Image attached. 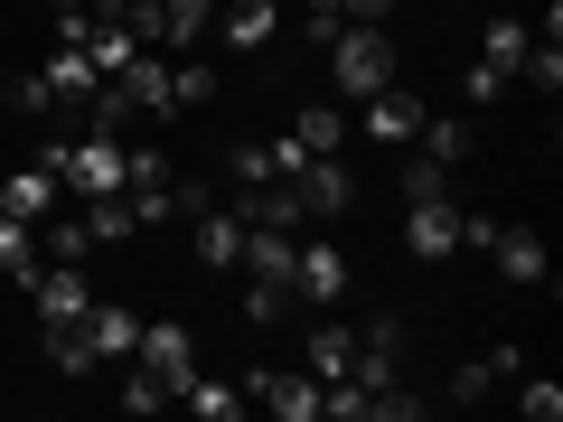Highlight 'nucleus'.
Listing matches in <instances>:
<instances>
[{"instance_id":"nucleus-7","label":"nucleus","mask_w":563,"mask_h":422,"mask_svg":"<svg viewBox=\"0 0 563 422\" xmlns=\"http://www.w3.org/2000/svg\"><path fill=\"white\" fill-rule=\"evenodd\" d=\"M404 376V320L385 310V320L357 329V357H347V385H366V395H385V385Z\"/></svg>"},{"instance_id":"nucleus-17","label":"nucleus","mask_w":563,"mask_h":422,"mask_svg":"<svg viewBox=\"0 0 563 422\" xmlns=\"http://www.w3.org/2000/svg\"><path fill=\"white\" fill-rule=\"evenodd\" d=\"M47 329V366H57V376H95V329H85V310H76V320H38Z\"/></svg>"},{"instance_id":"nucleus-10","label":"nucleus","mask_w":563,"mask_h":422,"mask_svg":"<svg viewBox=\"0 0 563 422\" xmlns=\"http://www.w3.org/2000/svg\"><path fill=\"white\" fill-rule=\"evenodd\" d=\"M85 301H95L85 263H38V273H29V310H38V320H76Z\"/></svg>"},{"instance_id":"nucleus-31","label":"nucleus","mask_w":563,"mask_h":422,"mask_svg":"<svg viewBox=\"0 0 563 422\" xmlns=\"http://www.w3.org/2000/svg\"><path fill=\"white\" fill-rule=\"evenodd\" d=\"M526 85H536V95H563V47L554 38H536V29H526V66H517Z\"/></svg>"},{"instance_id":"nucleus-16","label":"nucleus","mask_w":563,"mask_h":422,"mask_svg":"<svg viewBox=\"0 0 563 422\" xmlns=\"http://www.w3.org/2000/svg\"><path fill=\"white\" fill-rule=\"evenodd\" d=\"M57 198H66V188H57V169H47V160H29V169H10V179H0V216H29V225H38Z\"/></svg>"},{"instance_id":"nucleus-3","label":"nucleus","mask_w":563,"mask_h":422,"mask_svg":"<svg viewBox=\"0 0 563 422\" xmlns=\"http://www.w3.org/2000/svg\"><path fill=\"white\" fill-rule=\"evenodd\" d=\"M282 179H291V198H301L310 225H329V216H347V207H357V179L339 169V151H310V160H291Z\"/></svg>"},{"instance_id":"nucleus-4","label":"nucleus","mask_w":563,"mask_h":422,"mask_svg":"<svg viewBox=\"0 0 563 422\" xmlns=\"http://www.w3.org/2000/svg\"><path fill=\"white\" fill-rule=\"evenodd\" d=\"M103 85H113V103H122V113H151V122H169V113H179V103H169V57H161V47H141V57H122L113 66V76H103Z\"/></svg>"},{"instance_id":"nucleus-6","label":"nucleus","mask_w":563,"mask_h":422,"mask_svg":"<svg viewBox=\"0 0 563 422\" xmlns=\"http://www.w3.org/2000/svg\"><path fill=\"white\" fill-rule=\"evenodd\" d=\"M347 281H357V273H347L339 244H291V301H301V310H339Z\"/></svg>"},{"instance_id":"nucleus-37","label":"nucleus","mask_w":563,"mask_h":422,"mask_svg":"<svg viewBox=\"0 0 563 422\" xmlns=\"http://www.w3.org/2000/svg\"><path fill=\"white\" fill-rule=\"evenodd\" d=\"M0 103H10V66H0Z\"/></svg>"},{"instance_id":"nucleus-14","label":"nucleus","mask_w":563,"mask_h":422,"mask_svg":"<svg viewBox=\"0 0 563 422\" xmlns=\"http://www.w3.org/2000/svg\"><path fill=\"white\" fill-rule=\"evenodd\" d=\"M207 29H217V0H161V10H151V47H161V57L198 47Z\"/></svg>"},{"instance_id":"nucleus-5","label":"nucleus","mask_w":563,"mask_h":422,"mask_svg":"<svg viewBox=\"0 0 563 422\" xmlns=\"http://www.w3.org/2000/svg\"><path fill=\"white\" fill-rule=\"evenodd\" d=\"M244 403H263V413H282V422H320V376H310V366H254V376H244Z\"/></svg>"},{"instance_id":"nucleus-27","label":"nucleus","mask_w":563,"mask_h":422,"mask_svg":"<svg viewBox=\"0 0 563 422\" xmlns=\"http://www.w3.org/2000/svg\"><path fill=\"white\" fill-rule=\"evenodd\" d=\"M76 207H85V225H95V244H132V235H141L132 198H76Z\"/></svg>"},{"instance_id":"nucleus-20","label":"nucleus","mask_w":563,"mask_h":422,"mask_svg":"<svg viewBox=\"0 0 563 422\" xmlns=\"http://www.w3.org/2000/svg\"><path fill=\"white\" fill-rule=\"evenodd\" d=\"M85 329H95V357L122 366V357H132V338H141V310H122V301H85Z\"/></svg>"},{"instance_id":"nucleus-11","label":"nucleus","mask_w":563,"mask_h":422,"mask_svg":"<svg viewBox=\"0 0 563 422\" xmlns=\"http://www.w3.org/2000/svg\"><path fill=\"white\" fill-rule=\"evenodd\" d=\"M132 357L151 366V376H169V395H179V385H188V366H198V347H188V329H179V320H141Z\"/></svg>"},{"instance_id":"nucleus-36","label":"nucleus","mask_w":563,"mask_h":422,"mask_svg":"<svg viewBox=\"0 0 563 422\" xmlns=\"http://www.w3.org/2000/svg\"><path fill=\"white\" fill-rule=\"evenodd\" d=\"M347 20H395V0H339Z\"/></svg>"},{"instance_id":"nucleus-12","label":"nucleus","mask_w":563,"mask_h":422,"mask_svg":"<svg viewBox=\"0 0 563 422\" xmlns=\"http://www.w3.org/2000/svg\"><path fill=\"white\" fill-rule=\"evenodd\" d=\"M479 254L498 263V273L517 281V291H536V281H544V235H536V225H507V216H498V235H488Z\"/></svg>"},{"instance_id":"nucleus-2","label":"nucleus","mask_w":563,"mask_h":422,"mask_svg":"<svg viewBox=\"0 0 563 422\" xmlns=\"http://www.w3.org/2000/svg\"><path fill=\"white\" fill-rule=\"evenodd\" d=\"M38 160L57 169V188H66V198H122V141H113V132L38 141Z\"/></svg>"},{"instance_id":"nucleus-33","label":"nucleus","mask_w":563,"mask_h":422,"mask_svg":"<svg viewBox=\"0 0 563 422\" xmlns=\"http://www.w3.org/2000/svg\"><path fill=\"white\" fill-rule=\"evenodd\" d=\"M395 188H404V198H451V169H442V160H422V151H413V160L395 169Z\"/></svg>"},{"instance_id":"nucleus-32","label":"nucleus","mask_w":563,"mask_h":422,"mask_svg":"<svg viewBox=\"0 0 563 422\" xmlns=\"http://www.w3.org/2000/svg\"><path fill=\"white\" fill-rule=\"evenodd\" d=\"M517 413H526V422H563V385L526 366V376H517Z\"/></svg>"},{"instance_id":"nucleus-18","label":"nucleus","mask_w":563,"mask_h":422,"mask_svg":"<svg viewBox=\"0 0 563 422\" xmlns=\"http://www.w3.org/2000/svg\"><path fill=\"white\" fill-rule=\"evenodd\" d=\"M95 76H103V66L85 57V47H57V57L38 66V85H47V103H57V113H66V103H85V95H95Z\"/></svg>"},{"instance_id":"nucleus-25","label":"nucleus","mask_w":563,"mask_h":422,"mask_svg":"<svg viewBox=\"0 0 563 422\" xmlns=\"http://www.w3.org/2000/svg\"><path fill=\"white\" fill-rule=\"evenodd\" d=\"M479 66L498 85H517V66H526V20H488V38H479Z\"/></svg>"},{"instance_id":"nucleus-29","label":"nucleus","mask_w":563,"mask_h":422,"mask_svg":"<svg viewBox=\"0 0 563 422\" xmlns=\"http://www.w3.org/2000/svg\"><path fill=\"white\" fill-rule=\"evenodd\" d=\"M291 141H301V151H347V113L339 103H310V113L291 122Z\"/></svg>"},{"instance_id":"nucleus-22","label":"nucleus","mask_w":563,"mask_h":422,"mask_svg":"<svg viewBox=\"0 0 563 422\" xmlns=\"http://www.w3.org/2000/svg\"><path fill=\"white\" fill-rule=\"evenodd\" d=\"M113 403H122V413H169L179 395H169V376H151L141 357H122V376H113Z\"/></svg>"},{"instance_id":"nucleus-1","label":"nucleus","mask_w":563,"mask_h":422,"mask_svg":"<svg viewBox=\"0 0 563 422\" xmlns=\"http://www.w3.org/2000/svg\"><path fill=\"white\" fill-rule=\"evenodd\" d=\"M320 57H329V85H339V95H357V103L395 85V38H385V20H347Z\"/></svg>"},{"instance_id":"nucleus-26","label":"nucleus","mask_w":563,"mask_h":422,"mask_svg":"<svg viewBox=\"0 0 563 422\" xmlns=\"http://www.w3.org/2000/svg\"><path fill=\"white\" fill-rule=\"evenodd\" d=\"M29 273H38V225L0 216V281H20V291H29Z\"/></svg>"},{"instance_id":"nucleus-24","label":"nucleus","mask_w":563,"mask_h":422,"mask_svg":"<svg viewBox=\"0 0 563 422\" xmlns=\"http://www.w3.org/2000/svg\"><path fill=\"white\" fill-rule=\"evenodd\" d=\"M291 310H301V301H291V281H263V273H244V310H235L244 329H282Z\"/></svg>"},{"instance_id":"nucleus-15","label":"nucleus","mask_w":563,"mask_h":422,"mask_svg":"<svg viewBox=\"0 0 563 422\" xmlns=\"http://www.w3.org/2000/svg\"><path fill=\"white\" fill-rule=\"evenodd\" d=\"M273 29H282V0H235V10H217L225 57H254V47H273Z\"/></svg>"},{"instance_id":"nucleus-28","label":"nucleus","mask_w":563,"mask_h":422,"mask_svg":"<svg viewBox=\"0 0 563 422\" xmlns=\"http://www.w3.org/2000/svg\"><path fill=\"white\" fill-rule=\"evenodd\" d=\"M488 385H507L498 357H461V366L442 376V403H488Z\"/></svg>"},{"instance_id":"nucleus-34","label":"nucleus","mask_w":563,"mask_h":422,"mask_svg":"<svg viewBox=\"0 0 563 422\" xmlns=\"http://www.w3.org/2000/svg\"><path fill=\"white\" fill-rule=\"evenodd\" d=\"M339 29H347V10H339V0H301V38H310V47H329Z\"/></svg>"},{"instance_id":"nucleus-21","label":"nucleus","mask_w":563,"mask_h":422,"mask_svg":"<svg viewBox=\"0 0 563 422\" xmlns=\"http://www.w3.org/2000/svg\"><path fill=\"white\" fill-rule=\"evenodd\" d=\"M404 151H422V160L461 169V160H470V122H461V113H422V132L404 141Z\"/></svg>"},{"instance_id":"nucleus-9","label":"nucleus","mask_w":563,"mask_h":422,"mask_svg":"<svg viewBox=\"0 0 563 422\" xmlns=\"http://www.w3.org/2000/svg\"><path fill=\"white\" fill-rule=\"evenodd\" d=\"M357 132H366V141H385V151H404V141L422 132V95H404V85L366 95V103H357Z\"/></svg>"},{"instance_id":"nucleus-13","label":"nucleus","mask_w":563,"mask_h":422,"mask_svg":"<svg viewBox=\"0 0 563 422\" xmlns=\"http://www.w3.org/2000/svg\"><path fill=\"white\" fill-rule=\"evenodd\" d=\"M188 225H198V244H188V254H198L207 273H235V254H244V216H235V207L217 198V207H198Z\"/></svg>"},{"instance_id":"nucleus-30","label":"nucleus","mask_w":563,"mask_h":422,"mask_svg":"<svg viewBox=\"0 0 563 422\" xmlns=\"http://www.w3.org/2000/svg\"><path fill=\"white\" fill-rule=\"evenodd\" d=\"M169 103H179V113H198V103H217V66L179 57V66H169Z\"/></svg>"},{"instance_id":"nucleus-8","label":"nucleus","mask_w":563,"mask_h":422,"mask_svg":"<svg viewBox=\"0 0 563 422\" xmlns=\"http://www.w3.org/2000/svg\"><path fill=\"white\" fill-rule=\"evenodd\" d=\"M404 254L422 263L461 254V198H404Z\"/></svg>"},{"instance_id":"nucleus-23","label":"nucleus","mask_w":563,"mask_h":422,"mask_svg":"<svg viewBox=\"0 0 563 422\" xmlns=\"http://www.w3.org/2000/svg\"><path fill=\"white\" fill-rule=\"evenodd\" d=\"M179 403H188L198 422H235V413H244V385H225V376H198V366H188Z\"/></svg>"},{"instance_id":"nucleus-19","label":"nucleus","mask_w":563,"mask_h":422,"mask_svg":"<svg viewBox=\"0 0 563 422\" xmlns=\"http://www.w3.org/2000/svg\"><path fill=\"white\" fill-rule=\"evenodd\" d=\"M85 254H95V225H85V207H66V216L47 207V216H38V263H85Z\"/></svg>"},{"instance_id":"nucleus-35","label":"nucleus","mask_w":563,"mask_h":422,"mask_svg":"<svg viewBox=\"0 0 563 422\" xmlns=\"http://www.w3.org/2000/svg\"><path fill=\"white\" fill-rule=\"evenodd\" d=\"M85 10H95V0H47V29H57V47H85Z\"/></svg>"}]
</instances>
